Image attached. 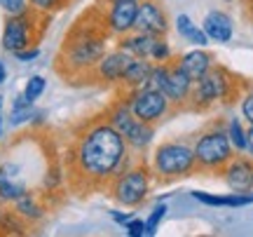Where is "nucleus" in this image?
<instances>
[{
  "mask_svg": "<svg viewBox=\"0 0 253 237\" xmlns=\"http://www.w3.org/2000/svg\"><path fill=\"white\" fill-rule=\"evenodd\" d=\"M66 186V167L61 160H49L45 174L40 179V190L42 195H54Z\"/></svg>",
  "mask_w": 253,
  "mask_h": 237,
  "instance_id": "nucleus-22",
  "label": "nucleus"
},
{
  "mask_svg": "<svg viewBox=\"0 0 253 237\" xmlns=\"http://www.w3.org/2000/svg\"><path fill=\"white\" fill-rule=\"evenodd\" d=\"M134 31L148 33L153 38H164L171 31V19L162 0H138Z\"/></svg>",
  "mask_w": 253,
  "mask_h": 237,
  "instance_id": "nucleus-10",
  "label": "nucleus"
},
{
  "mask_svg": "<svg viewBox=\"0 0 253 237\" xmlns=\"http://www.w3.org/2000/svg\"><path fill=\"white\" fill-rule=\"evenodd\" d=\"M36 113V103L24 96V94H17L12 106H9V115H7V122L9 127H21V125H31V118Z\"/></svg>",
  "mask_w": 253,
  "mask_h": 237,
  "instance_id": "nucleus-23",
  "label": "nucleus"
},
{
  "mask_svg": "<svg viewBox=\"0 0 253 237\" xmlns=\"http://www.w3.org/2000/svg\"><path fill=\"white\" fill-rule=\"evenodd\" d=\"M12 56L17 59L19 64H33V61L40 59V47L33 45V47H26V49H19V52H14Z\"/></svg>",
  "mask_w": 253,
  "mask_h": 237,
  "instance_id": "nucleus-32",
  "label": "nucleus"
},
{
  "mask_svg": "<svg viewBox=\"0 0 253 237\" xmlns=\"http://www.w3.org/2000/svg\"><path fill=\"white\" fill-rule=\"evenodd\" d=\"M150 75H153V61L150 59L131 56V61L126 64L125 75H122V82H120L118 90H136V87L150 85Z\"/></svg>",
  "mask_w": 253,
  "mask_h": 237,
  "instance_id": "nucleus-20",
  "label": "nucleus"
},
{
  "mask_svg": "<svg viewBox=\"0 0 253 237\" xmlns=\"http://www.w3.org/2000/svg\"><path fill=\"white\" fill-rule=\"evenodd\" d=\"M244 92V80L235 75L223 64H216L207 75L195 80L190 92L188 110L192 113H209L220 106H232Z\"/></svg>",
  "mask_w": 253,
  "mask_h": 237,
  "instance_id": "nucleus-3",
  "label": "nucleus"
},
{
  "mask_svg": "<svg viewBox=\"0 0 253 237\" xmlns=\"http://www.w3.org/2000/svg\"><path fill=\"white\" fill-rule=\"evenodd\" d=\"M131 61V54H126L125 49H108L106 54L99 59V64L91 68L87 82H94L99 87H120L122 75H125L126 64Z\"/></svg>",
  "mask_w": 253,
  "mask_h": 237,
  "instance_id": "nucleus-11",
  "label": "nucleus"
},
{
  "mask_svg": "<svg viewBox=\"0 0 253 237\" xmlns=\"http://www.w3.org/2000/svg\"><path fill=\"white\" fill-rule=\"evenodd\" d=\"M45 90H47V78L45 75H40V73H36V75H31L26 80V85H24V96H26L31 103H36L42 94H45Z\"/></svg>",
  "mask_w": 253,
  "mask_h": 237,
  "instance_id": "nucleus-28",
  "label": "nucleus"
},
{
  "mask_svg": "<svg viewBox=\"0 0 253 237\" xmlns=\"http://www.w3.org/2000/svg\"><path fill=\"white\" fill-rule=\"evenodd\" d=\"M28 228L31 226L14 209H7V204L0 207V235H28Z\"/></svg>",
  "mask_w": 253,
  "mask_h": 237,
  "instance_id": "nucleus-24",
  "label": "nucleus"
},
{
  "mask_svg": "<svg viewBox=\"0 0 253 237\" xmlns=\"http://www.w3.org/2000/svg\"><path fill=\"white\" fill-rule=\"evenodd\" d=\"M0 9L5 14H21L28 9V0H0Z\"/></svg>",
  "mask_w": 253,
  "mask_h": 237,
  "instance_id": "nucleus-33",
  "label": "nucleus"
},
{
  "mask_svg": "<svg viewBox=\"0 0 253 237\" xmlns=\"http://www.w3.org/2000/svg\"><path fill=\"white\" fill-rule=\"evenodd\" d=\"M120 134H122V139L126 141L129 150H131L136 157H141V160L150 153V148H153V143H155V125L141 122L138 118L131 120Z\"/></svg>",
  "mask_w": 253,
  "mask_h": 237,
  "instance_id": "nucleus-15",
  "label": "nucleus"
},
{
  "mask_svg": "<svg viewBox=\"0 0 253 237\" xmlns=\"http://www.w3.org/2000/svg\"><path fill=\"white\" fill-rule=\"evenodd\" d=\"M52 17L40 14L36 9L28 7L21 14H5V24H2V36H0V47L14 54L19 49L38 45L42 36H45L47 26H49Z\"/></svg>",
  "mask_w": 253,
  "mask_h": 237,
  "instance_id": "nucleus-6",
  "label": "nucleus"
},
{
  "mask_svg": "<svg viewBox=\"0 0 253 237\" xmlns=\"http://www.w3.org/2000/svg\"><path fill=\"white\" fill-rule=\"evenodd\" d=\"M190 197L204 207H225V209H242L253 204V192H227V195H216V192H204V190H192Z\"/></svg>",
  "mask_w": 253,
  "mask_h": 237,
  "instance_id": "nucleus-18",
  "label": "nucleus"
},
{
  "mask_svg": "<svg viewBox=\"0 0 253 237\" xmlns=\"http://www.w3.org/2000/svg\"><path fill=\"white\" fill-rule=\"evenodd\" d=\"M73 0H28V7L40 12V14H47V17H54L61 9H66Z\"/></svg>",
  "mask_w": 253,
  "mask_h": 237,
  "instance_id": "nucleus-27",
  "label": "nucleus"
},
{
  "mask_svg": "<svg viewBox=\"0 0 253 237\" xmlns=\"http://www.w3.org/2000/svg\"><path fill=\"white\" fill-rule=\"evenodd\" d=\"M150 85L155 90H160L162 94L169 96L176 110H188L190 92L195 80H190V75L181 68V64L173 56L167 64H153V75H150Z\"/></svg>",
  "mask_w": 253,
  "mask_h": 237,
  "instance_id": "nucleus-9",
  "label": "nucleus"
},
{
  "mask_svg": "<svg viewBox=\"0 0 253 237\" xmlns=\"http://www.w3.org/2000/svg\"><path fill=\"white\" fill-rule=\"evenodd\" d=\"M2 137H5V129H2V120H0V141H2Z\"/></svg>",
  "mask_w": 253,
  "mask_h": 237,
  "instance_id": "nucleus-41",
  "label": "nucleus"
},
{
  "mask_svg": "<svg viewBox=\"0 0 253 237\" xmlns=\"http://www.w3.org/2000/svg\"><path fill=\"white\" fill-rule=\"evenodd\" d=\"M153 183H155V179H153V172H150L148 162L145 160H136L126 172L118 174L106 186V192L118 202L120 207H125V209H138L148 200V195L153 190Z\"/></svg>",
  "mask_w": 253,
  "mask_h": 237,
  "instance_id": "nucleus-7",
  "label": "nucleus"
},
{
  "mask_svg": "<svg viewBox=\"0 0 253 237\" xmlns=\"http://www.w3.org/2000/svg\"><path fill=\"white\" fill-rule=\"evenodd\" d=\"M173 56H176V52H173L171 43L167 40V36L164 38H155L153 40V47H150V61L153 64H167V61H171Z\"/></svg>",
  "mask_w": 253,
  "mask_h": 237,
  "instance_id": "nucleus-26",
  "label": "nucleus"
},
{
  "mask_svg": "<svg viewBox=\"0 0 253 237\" xmlns=\"http://www.w3.org/2000/svg\"><path fill=\"white\" fill-rule=\"evenodd\" d=\"M167 211H169L167 202L157 200V204H155L153 209H150L148 219H145V226H148V237L157 235V228H160V226H162V221L167 219Z\"/></svg>",
  "mask_w": 253,
  "mask_h": 237,
  "instance_id": "nucleus-29",
  "label": "nucleus"
},
{
  "mask_svg": "<svg viewBox=\"0 0 253 237\" xmlns=\"http://www.w3.org/2000/svg\"><path fill=\"white\" fill-rule=\"evenodd\" d=\"M232 192H251L253 190V157L249 153H235L227 160V164L218 172Z\"/></svg>",
  "mask_w": 253,
  "mask_h": 237,
  "instance_id": "nucleus-14",
  "label": "nucleus"
},
{
  "mask_svg": "<svg viewBox=\"0 0 253 237\" xmlns=\"http://www.w3.org/2000/svg\"><path fill=\"white\" fill-rule=\"evenodd\" d=\"M153 36H148V33H141V31H131V33H126V36L118 38V45L120 49H125L126 54L131 56H138V59H148L150 56V47H153Z\"/></svg>",
  "mask_w": 253,
  "mask_h": 237,
  "instance_id": "nucleus-21",
  "label": "nucleus"
},
{
  "mask_svg": "<svg viewBox=\"0 0 253 237\" xmlns=\"http://www.w3.org/2000/svg\"><path fill=\"white\" fill-rule=\"evenodd\" d=\"M125 230H126V235H129V237H143V235H148V226H145L143 219H131L125 226Z\"/></svg>",
  "mask_w": 253,
  "mask_h": 237,
  "instance_id": "nucleus-35",
  "label": "nucleus"
},
{
  "mask_svg": "<svg viewBox=\"0 0 253 237\" xmlns=\"http://www.w3.org/2000/svg\"><path fill=\"white\" fill-rule=\"evenodd\" d=\"M185 43H190L192 47H209V43H211V40H209V36L204 33V28L195 26L192 31H190V36L185 38Z\"/></svg>",
  "mask_w": 253,
  "mask_h": 237,
  "instance_id": "nucleus-34",
  "label": "nucleus"
},
{
  "mask_svg": "<svg viewBox=\"0 0 253 237\" xmlns=\"http://www.w3.org/2000/svg\"><path fill=\"white\" fill-rule=\"evenodd\" d=\"M28 190H31V181H28L26 167L12 157L2 160L0 162V200L5 204H12Z\"/></svg>",
  "mask_w": 253,
  "mask_h": 237,
  "instance_id": "nucleus-12",
  "label": "nucleus"
},
{
  "mask_svg": "<svg viewBox=\"0 0 253 237\" xmlns=\"http://www.w3.org/2000/svg\"><path fill=\"white\" fill-rule=\"evenodd\" d=\"M118 94L126 101V106L131 108L134 118H138L141 122L148 125H160L167 118H171L173 113H178L169 96L162 94L160 90H155L153 85H143L136 90H118Z\"/></svg>",
  "mask_w": 253,
  "mask_h": 237,
  "instance_id": "nucleus-8",
  "label": "nucleus"
},
{
  "mask_svg": "<svg viewBox=\"0 0 253 237\" xmlns=\"http://www.w3.org/2000/svg\"><path fill=\"white\" fill-rule=\"evenodd\" d=\"M202 28L209 36L211 43H218V45H227L232 43L235 38V21L232 17L223 12V9H211L204 14V21H202Z\"/></svg>",
  "mask_w": 253,
  "mask_h": 237,
  "instance_id": "nucleus-16",
  "label": "nucleus"
},
{
  "mask_svg": "<svg viewBox=\"0 0 253 237\" xmlns=\"http://www.w3.org/2000/svg\"><path fill=\"white\" fill-rule=\"evenodd\" d=\"M12 209L17 211L28 226H38L47 216V204L42 202V192H36L33 188L28 192H24L19 200L12 202Z\"/></svg>",
  "mask_w": 253,
  "mask_h": 237,
  "instance_id": "nucleus-19",
  "label": "nucleus"
},
{
  "mask_svg": "<svg viewBox=\"0 0 253 237\" xmlns=\"http://www.w3.org/2000/svg\"><path fill=\"white\" fill-rule=\"evenodd\" d=\"M176 61H178L183 71L190 75V80H199L202 75H207L209 71L218 64L216 56L211 54L207 47H195V49H190L185 54L176 56Z\"/></svg>",
  "mask_w": 253,
  "mask_h": 237,
  "instance_id": "nucleus-17",
  "label": "nucleus"
},
{
  "mask_svg": "<svg viewBox=\"0 0 253 237\" xmlns=\"http://www.w3.org/2000/svg\"><path fill=\"white\" fill-rule=\"evenodd\" d=\"M136 157L118 129L110 125L106 115H94L84 120L68 141L63 153L66 181L75 192L106 190L118 174L126 172Z\"/></svg>",
  "mask_w": 253,
  "mask_h": 237,
  "instance_id": "nucleus-1",
  "label": "nucleus"
},
{
  "mask_svg": "<svg viewBox=\"0 0 253 237\" xmlns=\"http://www.w3.org/2000/svg\"><path fill=\"white\" fill-rule=\"evenodd\" d=\"M171 26H173V31L178 33V38H181V40H185V38L190 36V31L197 26V24L192 21V17H190V14H178V17L171 21Z\"/></svg>",
  "mask_w": 253,
  "mask_h": 237,
  "instance_id": "nucleus-31",
  "label": "nucleus"
},
{
  "mask_svg": "<svg viewBox=\"0 0 253 237\" xmlns=\"http://www.w3.org/2000/svg\"><path fill=\"white\" fill-rule=\"evenodd\" d=\"M110 2H115V0H96L94 5H99V7H106V5H110Z\"/></svg>",
  "mask_w": 253,
  "mask_h": 237,
  "instance_id": "nucleus-39",
  "label": "nucleus"
},
{
  "mask_svg": "<svg viewBox=\"0 0 253 237\" xmlns=\"http://www.w3.org/2000/svg\"><path fill=\"white\" fill-rule=\"evenodd\" d=\"M148 167L153 172L155 183H162V186L195 176L197 174V162H195L192 141L185 137L164 139L162 143H157L153 148Z\"/></svg>",
  "mask_w": 253,
  "mask_h": 237,
  "instance_id": "nucleus-4",
  "label": "nucleus"
},
{
  "mask_svg": "<svg viewBox=\"0 0 253 237\" xmlns=\"http://www.w3.org/2000/svg\"><path fill=\"white\" fill-rule=\"evenodd\" d=\"M225 132H227V139H230L232 148H235V153H246V148H249V137H246V127H244L242 115H239V118H237V115L227 118Z\"/></svg>",
  "mask_w": 253,
  "mask_h": 237,
  "instance_id": "nucleus-25",
  "label": "nucleus"
},
{
  "mask_svg": "<svg viewBox=\"0 0 253 237\" xmlns=\"http://www.w3.org/2000/svg\"><path fill=\"white\" fill-rule=\"evenodd\" d=\"M239 115L246 125H253V87L244 90L239 96Z\"/></svg>",
  "mask_w": 253,
  "mask_h": 237,
  "instance_id": "nucleus-30",
  "label": "nucleus"
},
{
  "mask_svg": "<svg viewBox=\"0 0 253 237\" xmlns=\"http://www.w3.org/2000/svg\"><path fill=\"white\" fill-rule=\"evenodd\" d=\"M101 12H103V21H106L110 38L118 40V38L134 31L138 0H115V2H110L106 7H101Z\"/></svg>",
  "mask_w": 253,
  "mask_h": 237,
  "instance_id": "nucleus-13",
  "label": "nucleus"
},
{
  "mask_svg": "<svg viewBox=\"0 0 253 237\" xmlns=\"http://www.w3.org/2000/svg\"><path fill=\"white\" fill-rule=\"evenodd\" d=\"M113 40L103 21V12L99 5H91L73 21L66 31L63 43L56 54V73L66 82L87 80L91 68L108 52V43Z\"/></svg>",
  "mask_w": 253,
  "mask_h": 237,
  "instance_id": "nucleus-2",
  "label": "nucleus"
},
{
  "mask_svg": "<svg viewBox=\"0 0 253 237\" xmlns=\"http://www.w3.org/2000/svg\"><path fill=\"white\" fill-rule=\"evenodd\" d=\"M2 108H5V99L0 96V120H2Z\"/></svg>",
  "mask_w": 253,
  "mask_h": 237,
  "instance_id": "nucleus-40",
  "label": "nucleus"
},
{
  "mask_svg": "<svg viewBox=\"0 0 253 237\" xmlns=\"http://www.w3.org/2000/svg\"><path fill=\"white\" fill-rule=\"evenodd\" d=\"M108 214H110V221H113L115 226H122V228L134 219V216H131V211H122V209H110Z\"/></svg>",
  "mask_w": 253,
  "mask_h": 237,
  "instance_id": "nucleus-36",
  "label": "nucleus"
},
{
  "mask_svg": "<svg viewBox=\"0 0 253 237\" xmlns=\"http://www.w3.org/2000/svg\"><path fill=\"white\" fill-rule=\"evenodd\" d=\"M192 150H195L197 174H216L218 176V172L227 164V160L235 155V148L225 132V122L211 120L192 141Z\"/></svg>",
  "mask_w": 253,
  "mask_h": 237,
  "instance_id": "nucleus-5",
  "label": "nucleus"
},
{
  "mask_svg": "<svg viewBox=\"0 0 253 237\" xmlns=\"http://www.w3.org/2000/svg\"><path fill=\"white\" fill-rule=\"evenodd\" d=\"M5 80H7V66L0 59V85H5Z\"/></svg>",
  "mask_w": 253,
  "mask_h": 237,
  "instance_id": "nucleus-38",
  "label": "nucleus"
},
{
  "mask_svg": "<svg viewBox=\"0 0 253 237\" xmlns=\"http://www.w3.org/2000/svg\"><path fill=\"white\" fill-rule=\"evenodd\" d=\"M246 137H249V148H246V153L253 157V125L246 127Z\"/></svg>",
  "mask_w": 253,
  "mask_h": 237,
  "instance_id": "nucleus-37",
  "label": "nucleus"
}]
</instances>
